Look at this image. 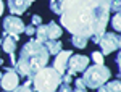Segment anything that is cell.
Returning <instances> with one entry per match:
<instances>
[{"label": "cell", "instance_id": "6da1fadb", "mask_svg": "<svg viewBox=\"0 0 121 92\" xmlns=\"http://www.w3.org/2000/svg\"><path fill=\"white\" fill-rule=\"evenodd\" d=\"M110 0H63L60 23L71 36H84L99 44L110 21Z\"/></svg>", "mask_w": 121, "mask_h": 92}, {"label": "cell", "instance_id": "7a4b0ae2", "mask_svg": "<svg viewBox=\"0 0 121 92\" xmlns=\"http://www.w3.org/2000/svg\"><path fill=\"white\" fill-rule=\"evenodd\" d=\"M48 57L50 55L47 52L45 45L42 42H39L37 39H31L29 42L23 45L13 68L18 73V76L26 78V79H32L37 71H40L44 66H47Z\"/></svg>", "mask_w": 121, "mask_h": 92}, {"label": "cell", "instance_id": "3957f363", "mask_svg": "<svg viewBox=\"0 0 121 92\" xmlns=\"http://www.w3.org/2000/svg\"><path fill=\"white\" fill-rule=\"evenodd\" d=\"M60 83H61L60 73L53 68H48V66H44L32 78L34 91L37 92H55L56 87L60 86Z\"/></svg>", "mask_w": 121, "mask_h": 92}, {"label": "cell", "instance_id": "277c9868", "mask_svg": "<svg viewBox=\"0 0 121 92\" xmlns=\"http://www.w3.org/2000/svg\"><path fill=\"white\" fill-rule=\"evenodd\" d=\"M82 81L86 84V87H91V89H97L100 87L102 84H105L110 76H112V71L110 68H107L105 65H91L87 66L82 71Z\"/></svg>", "mask_w": 121, "mask_h": 92}, {"label": "cell", "instance_id": "5b68a950", "mask_svg": "<svg viewBox=\"0 0 121 92\" xmlns=\"http://www.w3.org/2000/svg\"><path fill=\"white\" fill-rule=\"evenodd\" d=\"M24 26H26V24L23 23V19H19L16 15L7 16V18L3 19V32L8 34V36H11L15 40H18L19 34L24 32Z\"/></svg>", "mask_w": 121, "mask_h": 92}, {"label": "cell", "instance_id": "8992f818", "mask_svg": "<svg viewBox=\"0 0 121 92\" xmlns=\"http://www.w3.org/2000/svg\"><path fill=\"white\" fill-rule=\"evenodd\" d=\"M120 36L113 34V32H103L102 36L99 37V45L102 48V55H108L112 52H116L120 48Z\"/></svg>", "mask_w": 121, "mask_h": 92}, {"label": "cell", "instance_id": "52a82bcc", "mask_svg": "<svg viewBox=\"0 0 121 92\" xmlns=\"http://www.w3.org/2000/svg\"><path fill=\"white\" fill-rule=\"evenodd\" d=\"M0 86L7 92H11L16 86H19V76L15 71V68L5 66V74H2V78H0Z\"/></svg>", "mask_w": 121, "mask_h": 92}, {"label": "cell", "instance_id": "ba28073f", "mask_svg": "<svg viewBox=\"0 0 121 92\" xmlns=\"http://www.w3.org/2000/svg\"><path fill=\"white\" fill-rule=\"evenodd\" d=\"M89 66V57L86 55H71L68 58V70L66 73L69 74H78V73H82L84 70Z\"/></svg>", "mask_w": 121, "mask_h": 92}, {"label": "cell", "instance_id": "9c48e42d", "mask_svg": "<svg viewBox=\"0 0 121 92\" xmlns=\"http://www.w3.org/2000/svg\"><path fill=\"white\" fill-rule=\"evenodd\" d=\"M73 55V52L71 50H60L58 53L55 55V61H53V70H56L60 76L63 73H66V70H68V58Z\"/></svg>", "mask_w": 121, "mask_h": 92}, {"label": "cell", "instance_id": "30bf717a", "mask_svg": "<svg viewBox=\"0 0 121 92\" xmlns=\"http://www.w3.org/2000/svg\"><path fill=\"white\" fill-rule=\"evenodd\" d=\"M2 47H3V52H7L10 55V63L15 65L16 63V58H15V52H16V40L11 36L3 32V39H2Z\"/></svg>", "mask_w": 121, "mask_h": 92}, {"label": "cell", "instance_id": "8fae6325", "mask_svg": "<svg viewBox=\"0 0 121 92\" xmlns=\"http://www.w3.org/2000/svg\"><path fill=\"white\" fill-rule=\"evenodd\" d=\"M31 5L28 0H8V10L13 15H23Z\"/></svg>", "mask_w": 121, "mask_h": 92}, {"label": "cell", "instance_id": "7c38bea8", "mask_svg": "<svg viewBox=\"0 0 121 92\" xmlns=\"http://www.w3.org/2000/svg\"><path fill=\"white\" fill-rule=\"evenodd\" d=\"M47 26V37H48V40L52 39V40H56V39H60L61 34H63V29L60 28V24L56 23V21H50Z\"/></svg>", "mask_w": 121, "mask_h": 92}, {"label": "cell", "instance_id": "4fadbf2b", "mask_svg": "<svg viewBox=\"0 0 121 92\" xmlns=\"http://www.w3.org/2000/svg\"><path fill=\"white\" fill-rule=\"evenodd\" d=\"M99 92H121V84H120V79H115L112 83H107L102 84L100 87H97Z\"/></svg>", "mask_w": 121, "mask_h": 92}, {"label": "cell", "instance_id": "5bb4252c", "mask_svg": "<svg viewBox=\"0 0 121 92\" xmlns=\"http://www.w3.org/2000/svg\"><path fill=\"white\" fill-rule=\"evenodd\" d=\"M45 48H47V52H48V55H56L60 50H61V40H47L45 44Z\"/></svg>", "mask_w": 121, "mask_h": 92}, {"label": "cell", "instance_id": "9a60e30c", "mask_svg": "<svg viewBox=\"0 0 121 92\" xmlns=\"http://www.w3.org/2000/svg\"><path fill=\"white\" fill-rule=\"evenodd\" d=\"M36 37H37L39 42H42V44H45L47 40H48V37H47V26H45V24H39L37 28H36Z\"/></svg>", "mask_w": 121, "mask_h": 92}, {"label": "cell", "instance_id": "2e32d148", "mask_svg": "<svg viewBox=\"0 0 121 92\" xmlns=\"http://www.w3.org/2000/svg\"><path fill=\"white\" fill-rule=\"evenodd\" d=\"M69 42H71L76 48H86V45H87V37H84V36H71Z\"/></svg>", "mask_w": 121, "mask_h": 92}, {"label": "cell", "instance_id": "e0dca14e", "mask_svg": "<svg viewBox=\"0 0 121 92\" xmlns=\"http://www.w3.org/2000/svg\"><path fill=\"white\" fill-rule=\"evenodd\" d=\"M61 3H63V0H50V10H52L55 15H60Z\"/></svg>", "mask_w": 121, "mask_h": 92}, {"label": "cell", "instance_id": "ac0fdd59", "mask_svg": "<svg viewBox=\"0 0 121 92\" xmlns=\"http://www.w3.org/2000/svg\"><path fill=\"white\" fill-rule=\"evenodd\" d=\"M92 60L95 61V65H103V55L102 52H92Z\"/></svg>", "mask_w": 121, "mask_h": 92}, {"label": "cell", "instance_id": "d6986e66", "mask_svg": "<svg viewBox=\"0 0 121 92\" xmlns=\"http://www.w3.org/2000/svg\"><path fill=\"white\" fill-rule=\"evenodd\" d=\"M11 92H34V89L31 87V86H26V84H23V86H16L15 89Z\"/></svg>", "mask_w": 121, "mask_h": 92}, {"label": "cell", "instance_id": "ffe728a7", "mask_svg": "<svg viewBox=\"0 0 121 92\" xmlns=\"http://www.w3.org/2000/svg\"><path fill=\"white\" fill-rule=\"evenodd\" d=\"M112 24H113V29H115V31H120V28H121L120 26V13H116L112 18Z\"/></svg>", "mask_w": 121, "mask_h": 92}, {"label": "cell", "instance_id": "44dd1931", "mask_svg": "<svg viewBox=\"0 0 121 92\" xmlns=\"http://www.w3.org/2000/svg\"><path fill=\"white\" fill-rule=\"evenodd\" d=\"M120 0H110V10H113L115 13H120Z\"/></svg>", "mask_w": 121, "mask_h": 92}, {"label": "cell", "instance_id": "7402d4cb", "mask_svg": "<svg viewBox=\"0 0 121 92\" xmlns=\"http://www.w3.org/2000/svg\"><path fill=\"white\" fill-rule=\"evenodd\" d=\"M58 89V92H71L73 89L69 87V84H66V83H60V86L56 87Z\"/></svg>", "mask_w": 121, "mask_h": 92}, {"label": "cell", "instance_id": "603a6c76", "mask_svg": "<svg viewBox=\"0 0 121 92\" xmlns=\"http://www.w3.org/2000/svg\"><path fill=\"white\" fill-rule=\"evenodd\" d=\"M74 84H76V89H81V91H86V84H84L82 78H76V79H74Z\"/></svg>", "mask_w": 121, "mask_h": 92}, {"label": "cell", "instance_id": "cb8c5ba5", "mask_svg": "<svg viewBox=\"0 0 121 92\" xmlns=\"http://www.w3.org/2000/svg\"><path fill=\"white\" fill-rule=\"evenodd\" d=\"M71 81H73V74H69V73H63L61 74V83L69 84Z\"/></svg>", "mask_w": 121, "mask_h": 92}, {"label": "cell", "instance_id": "d4e9b609", "mask_svg": "<svg viewBox=\"0 0 121 92\" xmlns=\"http://www.w3.org/2000/svg\"><path fill=\"white\" fill-rule=\"evenodd\" d=\"M24 32H26L28 36H34V34H36V26H34V24H31V26H24Z\"/></svg>", "mask_w": 121, "mask_h": 92}, {"label": "cell", "instance_id": "484cf974", "mask_svg": "<svg viewBox=\"0 0 121 92\" xmlns=\"http://www.w3.org/2000/svg\"><path fill=\"white\" fill-rule=\"evenodd\" d=\"M31 24H34V26H39V24H42V18H40L39 15H34V16L31 18Z\"/></svg>", "mask_w": 121, "mask_h": 92}, {"label": "cell", "instance_id": "4316f807", "mask_svg": "<svg viewBox=\"0 0 121 92\" xmlns=\"http://www.w3.org/2000/svg\"><path fill=\"white\" fill-rule=\"evenodd\" d=\"M2 15H3V2L0 0V16H2Z\"/></svg>", "mask_w": 121, "mask_h": 92}, {"label": "cell", "instance_id": "83f0119b", "mask_svg": "<svg viewBox=\"0 0 121 92\" xmlns=\"http://www.w3.org/2000/svg\"><path fill=\"white\" fill-rule=\"evenodd\" d=\"M71 92H86V91H81V89H74V91H71Z\"/></svg>", "mask_w": 121, "mask_h": 92}, {"label": "cell", "instance_id": "f1b7e54d", "mask_svg": "<svg viewBox=\"0 0 121 92\" xmlns=\"http://www.w3.org/2000/svg\"><path fill=\"white\" fill-rule=\"evenodd\" d=\"M28 2H29V3H32V2H34V0H28Z\"/></svg>", "mask_w": 121, "mask_h": 92}, {"label": "cell", "instance_id": "f546056e", "mask_svg": "<svg viewBox=\"0 0 121 92\" xmlns=\"http://www.w3.org/2000/svg\"><path fill=\"white\" fill-rule=\"evenodd\" d=\"M0 78H2V73H0Z\"/></svg>", "mask_w": 121, "mask_h": 92}, {"label": "cell", "instance_id": "4dcf8cb0", "mask_svg": "<svg viewBox=\"0 0 121 92\" xmlns=\"http://www.w3.org/2000/svg\"><path fill=\"white\" fill-rule=\"evenodd\" d=\"M0 40H2V39H0Z\"/></svg>", "mask_w": 121, "mask_h": 92}, {"label": "cell", "instance_id": "1f68e13d", "mask_svg": "<svg viewBox=\"0 0 121 92\" xmlns=\"http://www.w3.org/2000/svg\"><path fill=\"white\" fill-rule=\"evenodd\" d=\"M5 92H7V91H5Z\"/></svg>", "mask_w": 121, "mask_h": 92}]
</instances>
